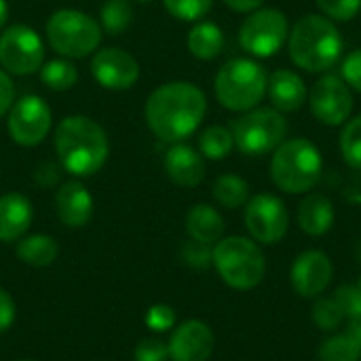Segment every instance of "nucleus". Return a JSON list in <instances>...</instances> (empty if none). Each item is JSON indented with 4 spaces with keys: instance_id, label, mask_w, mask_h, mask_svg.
Listing matches in <instances>:
<instances>
[{
    "instance_id": "obj_3",
    "label": "nucleus",
    "mask_w": 361,
    "mask_h": 361,
    "mask_svg": "<svg viewBox=\"0 0 361 361\" xmlns=\"http://www.w3.org/2000/svg\"><path fill=\"white\" fill-rule=\"evenodd\" d=\"M290 59L305 72H328L343 59L345 40L341 30L326 15L309 13L300 17L288 36Z\"/></svg>"
},
{
    "instance_id": "obj_20",
    "label": "nucleus",
    "mask_w": 361,
    "mask_h": 361,
    "mask_svg": "<svg viewBox=\"0 0 361 361\" xmlns=\"http://www.w3.org/2000/svg\"><path fill=\"white\" fill-rule=\"evenodd\" d=\"M32 203L19 192H8L0 197V241L13 243L21 239L32 226Z\"/></svg>"
},
{
    "instance_id": "obj_22",
    "label": "nucleus",
    "mask_w": 361,
    "mask_h": 361,
    "mask_svg": "<svg viewBox=\"0 0 361 361\" xmlns=\"http://www.w3.org/2000/svg\"><path fill=\"white\" fill-rule=\"evenodd\" d=\"M224 218L220 216V212L207 203H199L195 205L188 216H186V231L190 235V239L207 243V245H216L222 237H224Z\"/></svg>"
},
{
    "instance_id": "obj_6",
    "label": "nucleus",
    "mask_w": 361,
    "mask_h": 361,
    "mask_svg": "<svg viewBox=\"0 0 361 361\" xmlns=\"http://www.w3.org/2000/svg\"><path fill=\"white\" fill-rule=\"evenodd\" d=\"M269 74L264 68L247 57L226 61L216 74V97L231 112H247L258 108L267 95Z\"/></svg>"
},
{
    "instance_id": "obj_40",
    "label": "nucleus",
    "mask_w": 361,
    "mask_h": 361,
    "mask_svg": "<svg viewBox=\"0 0 361 361\" xmlns=\"http://www.w3.org/2000/svg\"><path fill=\"white\" fill-rule=\"evenodd\" d=\"M15 315H17V309H15L11 294L0 288V334H4L15 324Z\"/></svg>"
},
{
    "instance_id": "obj_7",
    "label": "nucleus",
    "mask_w": 361,
    "mask_h": 361,
    "mask_svg": "<svg viewBox=\"0 0 361 361\" xmlns=\"http://www.w3.org/2000/svg\"><path fill=\"white\" fill-rule=\"evenodd\" d=\"M51 49L68 59H80L97 51L102 42V25L91 15L76 8L55 11L44 27Z\"/></svg>"
},
{
    "instance_id": "obj_25",
    "label": "nucleus",
    "mask_w": 361,
    "mask_h": 361,
    "mask_svg": "<svg viewBox=\"0 0 361 361\" xmlns=\"http://www.w3.org/2000/svg\"><path fill=\"white\" fill-rule=\"evenodd\" d=\"M212 192H214V199L226 209L243 207L250 201V184L237 173H222L214 182Z\"/></svg>"
},
{
    "instance_id": "obj_41",
    "label": "nucleus",
    "mask_w": 361,
    "mask_h": 361,
    "mask_svg": "<svg viewBox=\"0 0 361 361\" xmlns=\"http://www.w3.org/2000/svg\"><path fill=\"white\" fill-rule=\"evenodd\" d=\"M15 102V87H13V80L8 76V72H4L0 68V116H4L11 106Z\"/></svg>"
},
{
    "instance_id": "obj_1",
    "label": "nucleus",
    "mask_w": 361,
    "mask_h": 361,
    "mask_svg": "<svg viewBox=\"0 0 361 361\" xmlns=\"http://www.w3.org/2000/svg\"><path fill=\"white\" fill-rule=\"evenodd\" d=\"M207 112L205 93L184 80L165 82L154 89L146 102L144 116L148 129L163 142L178 144L192 135Z\"/></svg>"
},
{
    "instance_id": "obj_43",
    "label": "nucleus",
    "mask_w": 361,
    "mask_h": 361,
    "mask_svg": "<svg viewBox=\"0 0 361 361\" xmlns=\"http://www.w3.org/2000/svg\"><path fill=\"white\" fill-rule=\"evenodd\" d=\"M345 334H347V336H349V338L361 349V319H349Z\"/></svg>"
},
{
    "instance_id": "obj_32",
    "label": "nucleus",
    "mask_w": 361,
    "mask_h": 361,
    "mask_svg": "<svg viewBox=\"0 0 361 361\" xmlns=\"http://www.w3.org/2000/svg\"><path fill=\"white\" fill-rule=\"evenodd\" d=\"M212 4L214 0H163V6L167 8V13L180 21L203 19L209 13Z\"/></svg>"
},
{
    "instance_id": "obj_2",
    "label": "nucleus",
    "mask_w": 361,
    "mask_h": 361,
    "mask_svg": "<svg viewBox=\"0 0 361 361\" xmlns=\"http://www.w3.org/2000/svg\"><path fill=\"white\" fill-rule=\"evenodd\" d=\"M53 144L59 165L76 178L97 173L106 165L110 152L104 127L80 114L68 116L57 125Z\"/></svg>"
},
{
    "instance_id": "obj_19",
    "label": "nucleus",
    "mask_w": 361,
    "mask_h": 361,
    "mask_svg": "<svg viewBox=\"0 0 361 361\" xmlns=\"http://www.w3.org/2000/svg\"><path fill=\"white\" fill-rule=\"evenodd\" d=\"M267 93L271 97V104L275 110L283 112H296L305 106L309 91L305 80L294 70H275L269 76Z\"/></svg>"
},
{
    "instance_id": "obj_23",
    "label": "nucleus",
    "mask_w": 361,
    "mask_h": 361,
    "mask_svg": "<svg viewBox=\"0 0 361 361\" xmlns=\"http://www.w3.org/2000/svg\"><path fill=\"white\" fill-rule=\"evenodd\" d=\"M188 51L203 61L216 59L222 49H224V32L220 25L212 23V21H199L195 23V27L188 32Z\"/></svg>"
},
{
    "instance_id": "obj_13",
    "label": "nucleus",
    "mask_w": 361,
    "mask_h": 361,
    "mask_svg": "<svg viewBox=\"0 0 361 361\" xmlns=\"http://www.w3.org/2000/svg\"><path fill=\"white\" fill-rule=\"evenodd\" d=\"M313 116L328 127H341L353 112L351 87L336 74H324L309 95Z\"/></svg>"
},
{
    "instance_id": "obj_28",
    "label": "nucleus",
    "mask_w": 361,
    "mask_h": 361,
    "mask_svg": "<svg viewBox=\"0 0 361 361\" xmlns=\"http://www.w3.org/2000/svg\"><path fill=\"white\" fill-rule=\"evenodd\" d=\"M133 21V6L129 0H106L99 6V25L106 34L118 36Z\"/></svg>"
},
{
    "instance_id": "obj_49",
    "label": "nucleus",
    "mask_w": 361,
    "mask_h": 361,
    "mask_svg": "<svg viewBox=\"0 0 361 361\" xmlns=\"http://www.w3.org/2000/svg\"><path fill=\"white\" fill-rule=\"evenodd\" d=\"M360 361H361V360H360Z\"/></svg>"
},
{
    "instance_id": "obj_37",
    "label": "nucleus",
    "mask_w": 361,
    "mask_h": 361,
    "mask_svg": "<svg viewBox=\"0 0 361 361\" xmlns=\"http://www.w3.org/2000/svg\"><path fill=\"white\" fill-rule=\"evenodd\" d=\"M135 361H167L169 357V347L167 343L159 338H144L135 347Z\"/></svg>"
},
{
    "instance_id": "obj_5",
    "label": "nucleus",
    "mask_w": 361,
    "mask_h": 361,
    "mask_svg": "<svg viewBox=\"0 0 361 361\" xmlns=\"http://www.w3.org/2000/svg\"><path fill=\"white\" fill-rule=\"evenodd\" d=\"M214 269L220 279L239 292L258 288L267 275V258L260 245L245 237H222L214 245Z\"/></svg>"
},
{
    "instance_id": "obj_46",
    "label": "nucleus",
    "mask_w": 361,
    "mask_h": 361,
    "mask_svg": "<svg viewBox=\"0 0 361 361\" xmlns=\"http://www.w3.org/2000/svg\"><path fill=\"white\" fill-rule=\"evenodd\" d=\"M137 2H152V0H137Z\"/></svg>"
},
{
    "instance_id": "obj_18",
    "label": "nucleus",
    "mask_w": 361,
    "mask_h": 361,
    "mask_svg": "<svg viewBox=\"0 0 361 361\" xmlns=\"http://www.w3.org/2000/svg\"><path fill=\"white\" fill-rule=\"evenodd\" d=\"M55 212L61 224L70 228H80L93 216V197L85 184L70 180L61 184L55 195Z\"/></svg>"
},
{
    "instance_id": "obj_9",
    "label": "nucleus",
    "mask_w": 361,
    "mask_h": 361,
    "mask_svg": "<svg viewBox=\"0 0 361 361\" xmlns=\"http://www.w3.org/2000/svg\"><path fill=\"white\" fill-rule=\"evenodd\" d=\"M290 23L283 11L256 8L239 27V44L258 59H269L288 42Z\"/></svg>"
},
{
    "instance_id": "obj_35",
    "label": "nucleus",
    "mask_w": 361,
    "mask_h": 361,
    "mask_svg": "<svg viewBox=\"0 0 361 361\" xmlns=\"http://www.w3.org/2000/svg\"><path fill=\"white\" fill-rule=\"evenodd\" d=\"M144 322H146V328L148 330L163 334V332L173 330V326H176V311L169 305H152L146 311Z\"/></svg>"
},
{
    "instance_id": "obj_36",
    "label": "nucleus",
    "mask_w": 361,
    "mask_h": 361,
    "mask_svg": "<svg viewBox=\"0 0 361 361\" xmlns=\"http://www.w3.org/2000/svg\"><path fill=\"white\" fill-rule=\"evenodd\" d=\"M334 298L343 307L347 322L349 319H361V288L360 286H341L334 292Z\"/></svg>"
},
{
    "instance_id": "obj_30",
    "label": "nucleus",
    "mask_w": 361,
    "mask_h": 361,
    "mask_svg": "<svg viewBox=\"0 0 361 361\" xmlns=\"http://www.w3.org/2000/svg\"><path fill=\"white\" fill-rule=\"evenodd\" d=\"M319 361H360L361 349L345 334H330L317 351Z\"/></svg>"
},
{
    "instance_id": "obj_15",
    "label": "nucleus",
    "mask_w": 361,
    "mask_h": 361,
    "mask_svg": "<svg viewBox=\"0 0 361 361\" xmlns=\"http://www.w3.org/2000/svg\"><path fill=\"white\" fill-rule=\"evenodd\" d=\"M91 74L104 89L110 91H125L131 89L140 78V63L137 59L116 47L99 49L91 59Z\"/></svg>"
},
{
    "instance_id": "obj_4",
    "label": "nucleus",
    "mask_w": 361,
    "mask_h": 361,
    "mask_svg": "<svg viewBox=\"0 0 361 361\" xmlns=\"http://www.w3.org/2000/svg\"><path fill=\"white\" fill-rule=\"evenodd\" d=\"M324 171V157L319 148L307 137L283 140L271 159V180L288 195H307L319 182Z\"/></svg>"
},
{
    "instance_id": "obj_31",
    "label": "nucleus",
    "mask_w": 361,
    "mask_h": 361,
    "mask_svg": "<svg viewBox=\"0 0 361 361\" xmlns=\"http://www.w3.org/2000/svg\"><path fill=\"white\" fill-rule=\"evenodd\" d=\"M338 146L345 163L353 169H361V114L345 123Z\"/></svg>"
},
{
    "instance_id": "obj_8",
    "label": "nucleus",
    "mask_w": 361,
    "mask_h": 361,
    "mask_svg": "<svg viewBox=\"0 0 361 361\" xmlns=\"http://www.w3.org/2000/svg\"><path fill=\"white\" fill-rule=\"evenodd\" d=\"M235 146L247 157H262L273 152L288 135V121L275 108L247 110L233 123Z\"/></svg>"
},
{
    "instance_id": "obj_48",
    "label": "nucleus",
    "mask_w": 361,
    "mask_h": 361,
    "mask_svg": "<svg viewBox=\"0 0 361 361\" xmlns=\"http://www.w3.org/2000/svg\"><path fill=\"white\" fill-rule=\"evenodd\" d=\"M19 361H32V360H19Z\"/></svg>"
},
{
    "instance_id": "obj_26",
    "label": "nucleus",
    "mask_w": 361,
    "mask_h": 361,
    "mask_svg": "<svg viewBox=\"0 0 361 361\" xmlns=\"http://www.w3.org/2000/svg\"><path fill=\"white\" fill-rule=\"evenodd\" d=\"M235 148V140H233V131L220 125H212L207 127L201 135H199V152L205 159L212 161H222L226 159Z\"/></svg>"
},
{
    "instance_id": "obj_44",
    "label": "nucleus",
    "mask_w": 361,
    "mask_h": 361,
    "mask_svg": "<svg viewBox=\"0 0 361 361\" xmlns=\"http://www.w3.org/2000/svg\"><path fill=\"white\" fill-rule=\"evenodd\" d=\"M6 19H8V4L6 0H0V27L6 23Z\"/></svg>"
},
{
    "instance_id": "obj_12",
    "label": "nucleus",
    "mask_w": 361,
    "mask_h": 361,
    "mask_svg": "<svg viewBox=\"0 0 361 361\" xmlns=\"http://www.w3.org/2000/svg\"><path fill=\"white\" fill-rule=\"evenodd\" d=\"M53 112L38 95H23L13 102L6 118L8 135L19 146H38L51 131Z\"/></svg>"
},
{
    "instance_id": "obj_24",
    "label": "nucleus",
    "mask_w": 361,
    "mask_h": 361,
    "mask_svg": "<svg viewBox=\"0 0 361 361\" xmlns=\"http://www.w3.org/2000/svg\"><path fill=\"white\" fill-rule=\"evenodd\" d=\"M15 252L23 264L34 267V269H42V267H51L57 260L59 245L49 235H30L17 243Z\"/></svg>"
},
{
    "instance_id": "obj_16",
    "label": "nucleus",
    "mask_w": 361,
    "mask_h": 361,
    "mask_svg": "<svg viewBox=\"0 0 361 361\" xmlns=\"http://www.w3.org/2000/svg\"><path fill=\"white\" fill-rule=\"evenodd\" d=\"M214 332L207 324L199 319H188L180 324L167 343L171 361H207L214 353Z\"/></svg>"
},
{
    "instance_id": "obj_10",
    "label": "nucleus",
    "mask_w": 361,
    "mask_h": 361,
    "mask_svg": "<svg viewBox=\"0 0 361 361\" xmlns=\"http://www.w3.org/2000/svg\"><path fill=\"white\" fill-rule=\"evenodd\" d=\"M44 63V42L36 30L17 23L0 34V66L8 74L30 76Z\"/></svg>"
},
{
    "instance_id": "obj_14",
    "label": "nucleus",
    "mask_w": 361,
    "mask_h": 361,
    "mask_svg": "<svg viewBox=\"0 0 361 361\" xmlns=\"http://www.w3.org/2000/svg\"><path fill=\"white\" fill-rule=\"evenodd\" d=\"M334 277V264L328 254L319 250L302 252L290 269V283L294 292L302 298L315 300L317 296L326 294Z\"/></svg>"
},
{
    "instance_id": "obj_11",
    "label": "nucleus",
    "mask_w": 361,
    "mask_h": 361,
    "mask_svg": "<svg viewBox=\"0 0 361 361\" xmlns=\"http://www.w3.org/2000/svg\"><path fill=\"white\" fill-rule=\"evenodd\" d=\"M245 226L256 243L275 245L288 235L290 212L277 195L260 192L245 203Z\"/></svg>"
},
{
    "instance_id": "obj_45",
    "label": "nucleus",
    "mask_w": 361,
    "mask_h": 361,
    "mask_svg": "<svg viewBox=\"0 0 361 361\" xmlns=\"http://www.w3.org/2000/svg\"><path fill=\"white\" fill-rule=\"evenodd\" d=\"M357 258L361 260V243H360V250H357Z\"/></svg>"
},
{
    "instance_id": "obj_38",
    "label": "nucleus",
    "mask_w": 361,
    "mask_h": 361,
    "mask_svg": "<svg viewBox=\"0 0 361 361\" xmlns=\"http://www.w3.org/2000/svg\"><path fill=\"white\" fill-rule=\"evenodd\" d=\"M341 78L355 91L361 93V49L351 51L341 61Z\"/></svg>"
},
{
    "instance_id": "obj_42",
    "label": "nucleus",
    "mask_w": 361,
    "mask_h": 361,
    "mask_svg": "<svg viewBox=\"0 0 361 361\" xmlns=\"http://www.w3.org/2000/svg\"><path fill=\"white\" fill-rule=\"evenodd\" d=\"M264 0H224V4L237 13H252L262 6Z\"/></svg>"
},
{
    "instance_id": "obj_27",
    "label": "nucleus",
    "mask_w": 361,
    "mask_h": 361,
    "mask_svg": "<svg viewBox=\"0 0 361 361\" xmlns=\"http://www.w3.org/2000/svg\"><path fill=\"white\" fill-rule=\"evenodd\" d=\"M311 319L313 324L328 334H334L336 330H341L347 322V315L343 311V307L338 305V300L334 296H317L311 309Z\"/></svg>"
},
{
    "instance_id": "obj_34",
    "label": "nucleus",
    "mask_w": 361,
    "mask_h": 361,
    "mask_svg": "<svg viewBox=\"0 0 361 361\" xmlns=\"http://www.w3.org/2000/svg\"><path fill=\"white\" fill-rule=\"evenodd\" d=\"M319 11L332 21H351L361 11V0H315Z\"/></svg>"
},
{
    "instance_id": "obj_39",
    "label": "nucleus",
    "mask_w": 361,
    "mask_h": 361,
    "mask_svg": "<svg viewBox=\"0 0 361 361\" xmlns=\"http://www.w3.org/2000/svg\"><path fill=\"white\" fill-rule=\"evenodd\" d=\"M61 165L53 163V161H42L36 169H34V182L40 188H51L55 184H59L61 180Z\"/></svg>"
},
{
    "instance_id": "obj_29",
    "label": "nucleus",
    "mask_w": 361,
    "mask_h": 361,
    "mask_svg": "<svg viewBox=\"0 0 361 361\" xmlns=\"http://www.w3.org/2000/svg\"><path fill=\"white\" fill-rule=\"evenodd\" d=\"M40 80L53 91H68L78 80V70L68 59H51L40 68Z\"/></svg>"
},
{
    "instance_id": "obj_17",
    "label": "nucleus",
    "mask_w": 361,
    "mask_h": 361,
    "mask_svg": "<svg viewBox=\"0 0 361 361\" xmlns=\"http://www.w3.org/2000/svg\"><path fill=\"white\" fill-rule=\"evenodd\" d=\"M165 171L169 180L184 188H195L205 178V161L199 150H195L188 144H173L163 159Z\"/></svg>"
},
{
    "instance_id": "obj_33",
    "label": "nucleus",
    "mask_w": 361,
    "mask_h": 361,
    "mask_svg": "<svg viewBox=\"0 0 361 361\" xmlns=\"http://www.w3.org/2000/svg\"><path fill=\"white\" fill-rule=\"evenodd\" d=\"M180 256H182V262H184L186 267L201 271V269L212 267V260H214V247H212V245H207V243H201V241L190 239L188 243H184V245H182Z\"/></svg>"
},
{
    "instance_id": "obj_21",
    "label": "nucleus",
    "mask_w": 361,
    "mask_h": 361,
    "mask_svg": "<svg viewBox=\"0 0 361 361\" xmlns=\"http://www.w3.org/2000/svg\"><path fill=\"white\" fill-rule=\"evenodd\" d=\"M334 205L326 195H307L296 212L298 226L302 228L305 235L309 237H324L326 233L332 231L334 226Z\"/></svg>"
},
{
    "instance_id": "obj_47",
    "label": "nucleus",
    "mask_w": 361,
    "mask_h": 361,
    "mask_svg": "<svg viewBox=\"0 0 361 361\" xmlns=\"http://www.w3.org/2000/svg\"><path fill=\"white\" fill-rule=\"evenodd\" d=\"M357 286H360V288H361V277H360V283H357Z\"/></svg>"
}]
</instances>
